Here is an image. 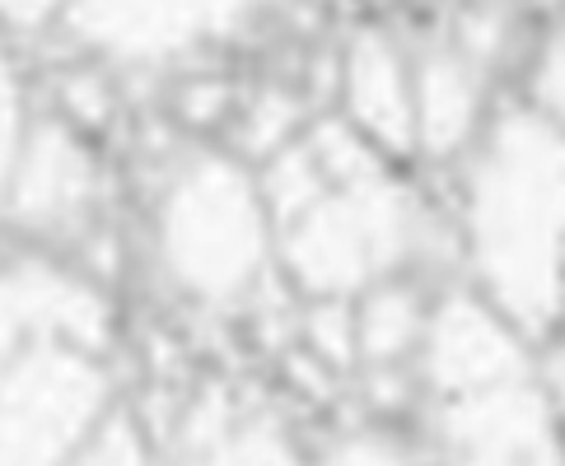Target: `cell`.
<instances>
[{
  "mask_svg": "<svg viewBox=\"0 0 565 466\" xmlns=\"http://www.w3.org/2000/svg\"><path fill=\"white\" fill-rule=\"evenodd\" d=\"M537 373H542V392H547L552 411H556V424H561V434H565V327L552 336L547 355L537 359Z\"/></svg>",
  "mask_w": 565,
  "mask_h": 466,
  "instance_id": "obj_17",
  "label": "cell"
},
{
  "mask_svg": "<svg viewBox=\"0 0 565 466\" xmlns=\"http://www.w3.org/2000/svg\"><path fill=\"white\" fill-rule=\"evenodd\" d=\"M94 196H98V159L85 145V136L62 117H33L24 140H19L0 215L24 229L56 234L75 225V219H85Z\"/></svg>",
  "mask_w": 565,
  "mask_h": 466,
  "instance_id": "obj_9",
  "label": "cell"
},
{
  "mask_svg": "<svg viewBox=\"0 0 565 466\" xmlns=\"http://www.w3.org/2000/svg\"><path fill=\"white\" fill-rule=\"evenodd\" d=\"M341 121L393 164L416 154L412 112V52L393 33L365 29L341 52Z\"/></svg>",
  "mask_w": 565,
  "mask_h": 466,
  "instance_id": "obj_10",
  "label": "cell"
},
{
  "mask_svg": "<svg viewBox=\"0 0 565 466\" xmlns=\"http://www.w3.org/2000/svg\"><path fill=\"white\" fill-rule=\"evenodd\" d=\"M43 346H113V308L89 275L47 257L0 261V373Z\"/></svg>",
  "mask_w": 565,
  "mask_h": 466,
  "instance_id": "obj_6",
  "label": "cell"
},
{
  "mask_svg": "<svg viewBox=\"0 0 565 466\" xmlns=\"http://www.w3.org/2000/svg\"><path fill=\"white\" fill-rule=\"evenodd\" d=\"M487 61L462 52L454 37H439L412 52V112H416V154L454 159L477 145L487 127Z\"/></svg>",
  "mask_w": 565,
  "mask_h": 466,
  "instance_id": "obj_11",
  "label": "cell"
},
{
  "mask_svg": "<svg viewBox=\"0 0 565 466\" xmlns=\"http://www.w3.org/2000/svg\"><path fill=\"white\" fill-rule=\"evenodd\" d=\"M313 466H416L397 438L379 430H347L313 457Z\"/></svg>",
  "mask_w": 565,
  "mask_h": 466,
  "instance_id": "obj_16",
  "label": "cell"
},
{
  "mask_svg": "<svg viewBox=\"0 0 565 466\" xmlns=\"http://www.w3.org/2000/svg\"><path fill=\"white\" fill-rule=\"evenodd\" d=\"M430 303L420 299L416 285L407 280H383L370 294L351 303V346L355 364H365L374 373H397L402 364H416V350L426 340Z\"/></svg>",
  "mask_w": 565,
  "mask_h": 466,
  "instance_id": "obj_12",
  "label": "cell"
},
{
  "mask_svg": "<svg viewBox=\"0 0 565 466\" xmlns=\"http://www.w3.org/2000/svg\"><path fill=\"white\" fill-rule=\"evenodd\" d=\"M71 466H154V457H150V443L140 434V424L127 411H117Z\"/></svg>",
  "mask_w": 565,
  "mask_h": 466,
  "instance_id": "obj_14",
  "label": "cell"
},
{
  "mask_svg": "<svg viewBox=\"0 0 565 466\" xmlns=\"http://www.w3.org/2000/svg\"><path fill=\"white\" fill-rule=\"evenodd\" d=\"M529 94H533L529 108L547 117L556 131H565V19L542 37L529 71Z\"/></svg>",
  "mask_w": 565,
  "mask_h": 466,
  "instance_id": "obj_13",
  "label": "cell"
},
{
  "mask_svg": "<svg viewBox=\"0 0 565 466\" xmlns=\"http://www.w3.org/2000/svg\"><path fill=\"white\" fill-rule=\"evenodd\" d=\"M113 415L108 350H29L0 373V466H71Z\"/></svg>",
  "mask_w": 565,
  "mask_h": 466,
  "instance_id": "obj_5",
  "label": "cell"
},
{
  "mask_svg": "<svg viewBox=\"0 0 565 466\" xmlns=\"http://www.w3.org/2000/svg\"><path fill=\"white\" fill-rule=\"evenodd\" d=\"M169 466H313V462L299 453V438L280 411L230 388V382H211L178 415Z\"/></svg>",
  "mask_w": 565,
  "mask_h": 466,
  "instance_id": "obj_8",
  "label": "cell"
},
{
  "mask_svg": "<svg viewBox=\"0 0 565 466\" xmlns=\"http://www.w3.org/2000/svg\"><path fill=\"white\" fill-rule=\"evenodd\" d=\"M276 267L313 303H355L420 252L416 196L341 117L313 121L257 173Z\"/></svg>",
  "mask_w": 565,
  "mask_h": 466,
  "instance_id": "obj_1",
  "label": "cell"
},
{
  "mask_svg": "<svg viewBox=\"0 0 565 466\" xmlns=\"http://www.w3.org/2000/svg\"><path fill=\"white\" fill-rule=\"evenodd\" d=\"M66 33L113 66H173L244 24V10L220 6H79L62 14Z\"/></svg>",
  "mask_w": 565,
  "mask_h": 466,
  "instance_id": "obj_7",
  "label": "cell"
},
{
  "mask_svg": "<svg viewBox=\"0 0 565 466\" xmlns=\"http://www.w3.org/2000/svg\"><path fill=\"white\" fill-rule=\"evenodd\" d=\"M154 261L201 308H238L276 267L267 196L248 164L201 150L154 196Z\"/></svg>",
  "mask_w": 565,
  "mask_h": 466,
  "instance_id": "obj_4",
  "label": "cell"
},
{
  "mask_svg": "<svg viewBox=\"0 0 565 466\" xmlns=\"http://www.w3.org/2000/svg\"><path fill=\"white\" fill-rule=\"evenodd\" d=\"M29 104H24V85H19V71L10 52L0 47V206H6V182L14 169V154H19V140L29 131Z\"/></svg>",
  "mask_w": 565,
  "mask_h": 466,
  "instance_id": "obj_15",
  "label": "cell"
},
{
  "mask_svg": "<svg viewBox=\"0 0 565 466\" xmlns=\"http://www.w3.org/2000/svg\"><path fill=\"white\" fill-rule=\"evenodd\" d=\"M416 378L439 466H565V434L529 336L472 290L430 303Z\"/></svg>",
  "mask_w": 565,
  "mask_h": 466,
  "instance_id": "obj_3",
  "label": "cell"
},
{
  "mask_svg": "<svg viewBox=\"0 0 565 466\" xmlns=\"http://www.w3.org/2000/svg\"><path fill=\"white\" fill-rule=\"evenodd\" d=\"M472 294L523 336L565 327V131L529 104L495 108L462 169Z\"/></svg>",
  "mask_w": 565,
  "mask_h": 466,
  "instance_id": "obj_2",
  "label": "cell"
}]
</instances>
